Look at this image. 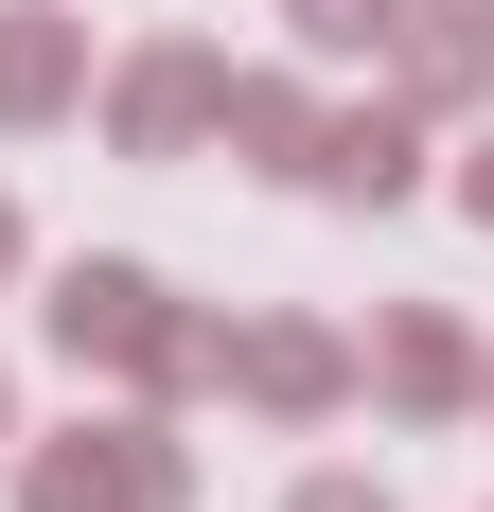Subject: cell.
Returning a JSON list of instances; mask_svg holds the SVG:
<instances>
[{
	"label": "cell",
	"instance_id": "13",
	"mask_svg": "<svg viewBox=\"0 0 494 512\" xmlns=\"http://www.w3.org/2000/svg\"><path fill=\"white\" fill-rule=\"evenodd\" d=\"M18 265H36V230H18V195H0V283H18Z\"/></svg>",
	"mask_w": 494,
	"mask_h": 512
},
{
	"label": "cell",
	"instance_id": "8",
	"mask_svg": "<svg viewBox=\"0 0 494 512\" xmlns=\"http://www.w3.org/2000/svg\"><path fill=\"white\" fill-rule=\"evenodd\" d=\"M389 89L424 106V124H477V106H494V0H406Z\"/></svg>",
	"mask_w": 494,
	"mask_h": 512
},
{
	"label": "cell",
	"instance_id": "2",
	"mask_svg": "<svg viewBox=\"0 0 494 512\" xmlns=\"http://www.w3.org/2000/svg\"><path fill=\"white\" fill-rule=\"evenodd\" d=\"M0 495H18V512H195V442L124 389V407H71L53 442H18Z\"/></svg>",
	"mask_w": 494,
	"mask_h": 512
},
{
	"label": "cell",
	"instance_id": "15",
	"mask_svg": "<svg viewBox=\"0 0 494 512\" xmlns=\"http://www.w3.org/2000/svg\"><path fill=\"white\" fill-rule=\"evenodd\" d=\"M477 424H494V354H477Z\"/></svg>",
	"mask_w": 494,
	"mask_h": 512
},
{
	"label": "cell",
	"instance_id": "1",
	"mask_svg": "<svg viewBox=\"0 0 494 512\" xmlns=\"http://www.w3.org/2000/svg\"><path fill=\"white\" fill-rule=\"evenodd\" d=\"M36 336H53V371H106V389H142V407H177L212 371V318L159 283V265H124V248H89V265H53V301H36Z\"/></svg>",
	"mask_w": 494,
	"mask_h": 512
},
{
	"label": "cell",
	"instance_id": "11",
	"mask_svg": "<svg viewBox=\"0 0 494 512\" xmlns=\"http://www.w3.org/2000/svg\"><path fill=\"white\" fill-rule=\"evenodd\" d=\"M283 512H389V477H353V460H336V477H300Z\"/></svg>",
	"mask_w": 494,
	"mask_h": 512
},
{
	"label": "cell",
	"instance_id": "6",
	"mask_svg": "<svg viewBox=\"0 0 494 512\" xmlns=\"http://www.w3.org/2000/svg\"><path fill=\"white\" fill-rule=\"evenodd\" d=\"M89 124V0H0V142Z\"/></svg>",
	"mask_w": 494,
	"mask_h": 512
},
{
	"label": "cell",
	"instance_id": "12",
	"mask_svg": "<svg viewBox=\"0 0 494 512\" xmlns=\"http://www.w3.org/2000/svg\"><path fill=\"white\" fill-rule=\"evenodd\" d=\"M459 212H477V230H494V124H477V142H459Z\"/></svg>",
	"mask_w": 494,
	"mask_h": 512
},
{
	"label": "cell",
	"instance_id": "7",
	"mask_svg": "<svg viewBox=\"0 0 494 512\" xmlns=\"http://www.w3.org/2000/svg\"><path fill=\"white\" fill-rule=\"evenodd\" d=\"M353 389L406 407V424H459V407H477V336H459L442 301H389V318H371V354H353Z\"/></svg>",
	"mask_w": 494,
	"mask_h": 512
},
{
	"label": "cell",
	"instance_id": "9",
	"mask_svg": "<svg viewBox=\"0 0 494 512\" xmlns=\"http://www.w3.org/2000/svg\"><path fill=\"white\" fill-rule=\"evenodd\" d=\"M212 142H230L247 177H300V142H318V89H300V71H230V106H212Z\"/></svg>",
	"mask_w": 494,
	"mask_h": 512
},
{
	"label": "cell",
	"instance_id": "10",
	"mask_svg": "<svg viewBox=\"0 0 494 512\" xmlns=\"http://www.w3.org/2000/svg\"><path fill=\"white\" fill-rule=\"evenodd\" d=\"M283 36H300V71H389L406 0H283Z\"/></svg>",
	"mask_w": 494,
	"mask_h": 512
},
{
	"label": "cell",
	"instance_id": "4",
	"mask_svg": "<svg viewBox=\"0 0 494 512\" xmlns=\"http://www.w3.org/2000/svg\"><path fill=\"white\" fill-rule=\"evenodd\" d=\"M195 389H230V407H265V424H336L353 407V336L336 318H212Z\"/></svg>",
	"mask_w": 494,
	"mask_h": 512
},
{
	"label": "cell",
	"instance_id": "14",
	"mask_svg": "<svg viewBox=\"0 0 494 512\" xmlns=\"http://www.w3.org/2000/svg\"><path fill=\"white\" fill-rule=\"evenodd\" d=\"M0 460H18V371H0Z\"/></svg>",
	"mask_w": 494,
	"mask_h": 512
},
{
	"label": "cell",
	"instance_id": "5",
	"mask_svg": "<svg viewBox=\"0 0 494 512\" xmlns=\"http://www.w3.org/2000/svg\"><path fill=\"white\" fill-rule=\"evenodd\" d=\"M300 195H336V212H406V195H424V106H406L389 71H371V106H318Z\"/></svg>",
	"mask_w": 494,
	"mask_h": 512
},
{
	"label": "cell",
	"instance_id": "3",
	"mask_svg": "<svg viewBox=\"0 0 494 512\" xmlns=\"http://www.w3.org/2000/svg\"><path fill=\"white\" fill-rule=\"evenodd\" d=\"M212 106H230V53L212 36H142L124 71H89L106 159H212Z\"/></svg>",
	"mask_w": 494,
	"mask_h": 512
}]
</instances>
